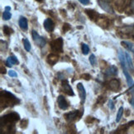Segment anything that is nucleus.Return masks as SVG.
I'll use <instances>...</instances> for the list:
<instances>
[{"label": "nucleus", "mask_w": 134, "mask_h": 134, "mask_svg": "<svg viewBox=\"0 0 134 134\" xmlns=\"http://www.w3.org/2000/svg\"><path fill=\"white\" fill-rule=\"evenodd\" d=\"M1 100H4V103H2V105L4 104H6V106L13 105V104L19 102V100L12 93L7 91H3L1 93Z\"/></svg>", "instance_id": "1"}, {"label": "nucleus", "mask_w": 134, "mask_h": 134, "mask_svg": "<svg viewBox=\"0 0 134 134\" xmlns=\"http://www.w3.org/2000/svg\"><path fill=\"white\" fill-rule=\"evenodd\" d=\"M19 114H17V113H11L8 114H6L1 118V124L11 125V124L15 123L17 120H19Z\"/></svg>", "instance_id": "2"}, {"label": "nucleus", "mask_w": 134, "mask_h": 134, "mask_svg": "<svg viewBox=\"0 0 134 134\" xmlns=\"http://www.w3.org/2000/svg\"><path fill=\"white\" fill-rule=\"evenodd\" d=\"M51 49L54 52H58V53H61L63 51V40L62 38H58L51 44Z\"/></svg>", "instance_id": "3"}, {"label": "nucleus", "mask_w": 134, "mask_h": 134, "mask_svg": "<svg viewBox=\"0 0 134 134\" xmlns=\"http://www.w3.org/2000/svg\"><path fill=\"white\" fill-rule=\"evenodd\" d=\"M32 39L34 40V42L36 43L37 45H39L40 47H44V46L46 45V43L45 38L40 36L37 34V32L35 31H32Z\"/></svg>", "instance_id": "4"}, {"label": "nucleus", "mask_w": 134, "mask_h": 134, "mask_svg": "<svg viewBox=\"0 0 134 134\" xmlns=\"http://www.w3.org/2000/svg\"><path fill=\"white\" fill-rule=\"evenodd\" d=\"M108 88L114 92H117L120 89V81L117 79H113L108 82Z\"/></svg>", "instance_id": "5"}, {"label": "nucleus", "mask_w": 134, "mask_h": 134, "mask_svg": "<svg viewBox=\"0 0 134 134\" xmlns=\"http://www.w3.org/2000/svg\"><path fill=\"white\" fill-rule=\"evenodd\" d=\"M57 104H58V106L61 109L63 110H66L68 109L69 107V103L66 100V99L63 96H59L57 98Z\"/></svg>", "instance_id": "6"}, {"label": "nucleus", "mask_w": 134, "mask_h": 134, "mask_svg": "<svg viewBox=\"0 0 134 134\" xmlns=\"http://www.w3.org/2000/svg\"><path fill=\"white\" fill-rule=\"evenodd\" d=\"M77 89L79 91V95H80V104H84L85 101V98H86V91L84 86L82 85V83H78L77 84Z\"/></svg>", "instance_id": "7"}, {"label": "nucleus", "mask_w": 134, "mask_h": 134, "mask_svg": "<svg viewBox=\"0 0 134 134\" xmlns=\"http://www.w3.org/2000/svg\"><path fill=\"white\" fill-rule=\"evenodd\" d=\"M81 114H80L79 110H74L72 112H70L65 115V118L68 122H72L76 119L78 117H80Z\"/></svg>", "instance_id": "8"}, {"label": "nucleus", "mask_w": 134, "mask_h": 134, "mask_svg": "<svg viewBox=\"0 0 134 134\" xmlns=\"http://www.w3.org/2000/svg\"><path fill=\"white\" fill-rule=\"evenodd\" d=\"M98 4H100V7L108 13H113V10L111 7V5H110L107 1L105 0H98Z\"/></svg>", "instance_id": "9"}, {"label": "nucleus", "mask_w": 134, "mask_h": 134, "mask_svg": "<svg viewBox=\"0 0 134 134\" xmlns=\"http://www.w3.org/2000/svg\"><path fill=\"white\" fill-rule=\"evenodd\" d=\"M61 86H62L63 91H65V93H66V94H67L68 96H73L75 95V94H74V91H73L72 88L71 87V86L69 85V82H68V81H67V80H64V81H62V85H61Z\"/></svg>", "instance_id": "10"}, {"label": "nucleus", "mask_w": 134, "mask_h": 134, "mask_svg": "<svg viewBox=\"0 0 134 134\" xmlns=\"http://www.w3.org/2000/svg\"><path fill=\"white\" fill-rule=\"evenodd\" d=\"M44 27L45 29L47 31H52L54 30L55 28V23L53 22V21H52L51 18H47L46 19L45 21H44Z\"/></svg>", "instance_id": "11"}, {"label": "nucleus", "mask_w": 134, "mask_h": 134, "mask_svg": "<svg viewBox=\"0 0 134 134\" xmlns=\"http://www.w3.org/2000/svg\"><path fill=\"white\" fill-rule=\"evenodd\" d=\"M58 59H59V56L55 54H50L47 58H46V62H47L50 65L53 66L57 63Z\"/></svg>", "instance_id": "12"}, {"label": "nucleus", "mask_w": 134, "mask_h": 134, "mask_svg": "<svg viewBox=\"0 0 134 134\" xmlns=\"http://www.w3.org/2000/svg\"><path fill=\"white\" fill-rule=\"evenodd\" d=\"M85 13L92 21H97L98 16H100V15L98 14L97 12H95V10H92V9H86Z\"/></svg>", "instance_id": "13"}, {"label": "nucleus", "mask_w": 134, "mask_h": 134, "mask_svg": "<svg viewBox=\"0 0 134 134\" xmlns=\"http://www.w3.org/2000/svg\"><path fill=\"white\" fill-rule=\"evenodd\" d=\"M18 24H19V26H20V28L22 29V30H23V31H27V30L28 23H27V18H25L24 16L20 17L19 21H18Z\"/></svg>", "instance_id": "14"}, {"label": "nucleus", "mask_w": 134, "mask_h": 134, "mask_svg": "<svg viewBox=\"0 0 134 134\" xmlns=\"http://www.w3.org/2000/svg\"><path fill=\"white\" fill-rule=\"evenodd\" d=\"M18 63V60L15 56H10L8 58L7 61H6V65L8 67H12L13 64H17Z\"/></svg>", "instance_id": "15"}, {"label": "nucleus", "mask_w": 134, "mask_h": 134, "mask_svg": "<svg viewBox=\"0 0 134 134\" xmlns=\"http://www.w3.org/2000/svg\"><path fill=\"white\" fill-rule=\"evenodd\" d=\"M106 75L108 76H116L118 74V68H116L115 66L112 65V66H110L107 70H106V72H105Z\"/></svg>", "instance_id": "16"}, {"label": "nucleus", "mask_w": 134, "mask_h": 134, "mask_svg": "<svg viewBox=\"0 0 134 134\" xmlns=\"http://www.w3.org/2000/svg\"><path fill=\"white\" fill-rule=\"evenodd\" d=\"M125 57H126V60H127V67L129 68L130 70H132V72H134V67H133V64H132V59H131V56L129 55L128 53H127L125 52Z\"/></svg>", "instance_id": "17"}, {"label": "nucleus", "mask_w": 134, "mask_h": 134, "mask_svg": "<svg viewBox=\"0 0 134 134\" xmlns=\"http://www.w3.org/2000/svg\"><path fill=\"white\" fill-rule=\"evenodd\" d=\"M122 44H123L126 49L132 52V54H134V44H133L128 41H122Z\"/></svg>", "instance_id": "18"}, {"label": "nucleus", "mask_w": 134, "mask_h": 134, "mask_svg": "<svg viewBox=\"0 0 134 134\" xmlns=\"http://www.w3.org/2000/svg\"><path fill=\"white\" fill-rule=\"evenodd\" d=\"M22 42H23V45H24L25 49L27 51H30L31 50V44H30V43H29L28 40L27 38H23Z\"/></svg>", "instance_id": "19"}, {"label": "nucleus", "mask_w": 134, "mask_h": 134, "mask_svg": "<svg viewBox=\"0 0 134 134\" xmlns=\"http://www.w3.org/2000/svg\"><path fill=\"white\" fill-rule=\"evenodd\" d=\"M123 107H120L117 114V118H116V122H117V123H118L120 121L122 116H123Z\"/></svg>", "instance_id": "20"}, {"label": "nucleus", "mask_w": 134, "mask_h": 134, "mask_svg": "<svg viewBox=\"0 0 134 134\" xmlns=\"http://www.w3.org/2000/svg\"><path fill=\"white\" fill-rule=\"evenodd\" d=\"M11 16H12V15H11V13H9L8 11L5 10V11L3 12V18L5 21L9 20V19L11 18Z\"/></svg>", "instance_id": "21"}, {"label": "nucleus", "mask_w": 134, "mask_h": 134, "mask_svg": "<svg viewBox=\"0 0 134 134\" xmlns=\"http://www.w3.org/2000/svg\"><path fill=\"white\" fill-rule=\"evenodd\" d=\"M82 52H83V54L85 55L86 54H89V52H90V48H89V46L87 45L86 44H82Z\"/></svg>", "instance_id": "22"}, {"label": "nucleus", "mask_w": 134, "mask_h": 134, "mask_svg": "<svg viewBox=\"0 0 134 134\" xmlns=\"http://www.w3.org/2000/svg\"><path fill=\"white\" fill-rule=\"evenodd\" d=\"M12 31H13L11 30L9 26H6V25L3 26V32H4V34H5V35H7V36H9V35L12 33Z\"/></svg>", "instance_id": "23"}, {"label": "nucleus", "mask_w": 134, "mask_h": 134, "mask_svg": "<svg viewBox=\"0 0 134 134\" xmlns=\"http://www.w3.org/2000/svg\"><path fill=\"white\" fill-rule=\"evenodd\" d=\"M90 62L91 63L92 66H95V63H96V59H95V54H91L90 57Z\"/></svg>", "instance_id": "24"}, {"label": "nucleus", "mask_w": 134, "mask_h": 134, "mask_svg": "<svg viewBox=\"0 0 134 134\" xmlns=\"http://www.w3.org/2000/svg\"><path fill=\"white\" fill-rule=\"evenodd\" d=\"M70 29H71V26H70V24H68V23H65V24L63 25V31L64 32L68 31Z\"/></svg>", "instance_id": "25"}, {"label": "nucleus", "mask_w": 134, "mask_h": 134, "mask_svg": "<svg viewBox=\"0 0 134 134\" xmlns=\"http://www.w3.org/2000/svg\"><path fill=\"white\" fill-rule=\"evenodd\" d=\"M8 75L12 77H16L17 76V72L15 71H13V70H10V71H8Z\"/></svg>", "instance_id": "26"}, {"label": "nucleus", "mask_w": 134, "mask_h": 134, "mask_svg": "<svg viewBox=\"0 0 134 134\" xmlns=\"http://www.w3.org/2000/svg\"><path fill=\"white\" fill-rule=\"evenodd\" d=\"M79 2L84 5H87L90 3V0H79Z\"/></svg>", "instance_id": "27"}, {"label": "nucleus", "mask_w": 134, "mask_h": 134, "mask_svg": "<svg viewBox=\"0 0 134 134\" xmlns=\"http://www.w3.org/2000/svg\"><path fill=\"white\" fill-rule=\"evenodd\" d=\"M82 77L84 78V79H85V80H90V78H91V77H90V74H84V75H82Z\"/></svg>", "instance_id": "28"}, {"label": "nucleus", "mask_w": 134, "mask_h": 134, "mask_svg": "<svg viewBox=\"0 0 134 134\" xmlns=\"http://www.w3.org/2000/svg\"><path fill=\"white\" fill-rule=\"evenodd\" d=\"M108 106H109V108L111 109H113V100H109Z\"/></svg>", "instance_id": "29"}, {"label": "nucleus", "mask_w": 134, "mask_h": 134, "mask_svg": "<svg viewBox=\"0 0 134 134\" xmlns=\"http://www.w3.org/2000/svg\"><path fill=\"white\" fill-rule=\"evenodd\" d=\"M129 102L132 104V106L134 108V99H133V97H132L131 99H129Z\"/></svg>", "instance_id": "30"}, {"label": "nucleus", "mask_w": 134, "mask_h": 134, "mask_svg": "<svg viewBox=\"0 0 134 134\" xmlns=\"http://www.w3.org/2000/svg\"><path fill=\"white\" fill-rule=\"evenodd\" d=\"M131 8L134 12V0H132L131 1Z\"/></svg>", "instance_id": "31"}, {"label": "nucleus", "mask_w": 134, "mask_h": 134, "mask_svg": "<svg viewBox=\"0 0 134 134\" xmlns=\"http://www.w3.org/2000/svg\"><path fill=\"white\" fill-rule=\"evenodd\" d=\"M10 9H11V8H10L9 7H6V8H5V10H7V11H9Z\"/></svg>", "instance_id": "32"}, {"label": "nucleus", "mask_w": 134, "mask_h": 134, "mask_svg": "<svg viewBox=\"0 0 134 134\" xmlns=\"http://www.w3.org/2000/svg\"><path fill=\"white\" fill-rule=\"evenodd\" d=\"M36 1H37V2H42V0H36Z\"/></svg>", "instance_id": "33"}]
</instances>
